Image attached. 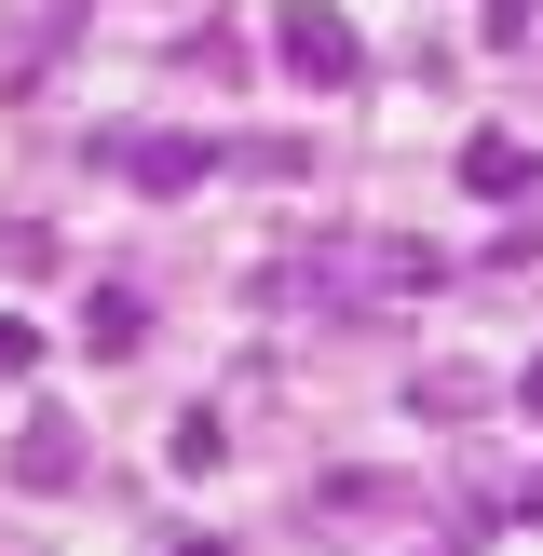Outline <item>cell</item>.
Listing matches in <instances>:
<instances>
[{"label":"cell","instance_id":"obj_4","mask_svg":"<svg viewBox=\"0 0 543 556\" xmlns=\"http://www.w3.org/2000/svg\"><path fill=\"white\" fill-rule=\"evenodd\" d=\"M530 177H543V163H530V136H503V123H489V136H462V190H476V204H530Z\"/></svg>","mask_w":543,"mask_h":556},{"label":"cell","instance_id":"obj_10","mask_svg":"<svg viewBox=\"0 0 543 556\" xmlns=\"http://www.w3.org/2000/svg\"><path fill=\"white\" fill-rule=\"evenodd\" d=\"M449 556H462V543H449Z\"/></svg>","mask_w":543,"mask_h":556},{"label":"cell","instance_id":"obj_9","mask_svg":"<svg viewBox=\"0 0 543 556\" xmlns=\"http://www.w3.org/2000/svg\"><path fill=\"white\" fill-rule=\"evenodd\" d=\"M516 516H530V530H543V476H530V489H516Z\"/></svg>","mask_w":543,"mask_h":556},{"label":"cell","instance_id":"obj_1","mask_svg":"<svg viewBox=\"0 0 543 556\" xmlns=\"http://www.w3.org/2000/svg\"><path fill=\"white\" fill-rule=\"evenodd\" d=\"M81 150H96L123 190H204V177H231V136H190V123H109V136H81Z\"/></svg>","mask_w":543,"mask_h":556},{"label":"cell","instance_id":"obj_5","mask_svg":"<svg viewBox=\"0 0 543 556\" xmlns=\"http://www.w3.org/2000/svg\"><path fill=\"white\" fill-rule=\"evenodd\" d=\"M14 489H81V421H54V407H41V421L14 434Z\"/></svg>","mask_w":543,"mask_h":556},{"label":"cell","instance_id":"obj_6","mask_svg":"<svg viewBox=\"0 0 543 556\" xmlns=\"http://www.w3.org/2000/svg\"><path fill=\"white\" fill-rule=\"evenodd\" d=\"M81 340H96V353H136V340H150V299H136V286H96V299H81Z\"/></svg>","mask_w":543,"mask_h":556},{"label":"cell","instance_id":"obj_2","mask_svg":"<svg viewBox=\"0 0 543 556\" xmlns=\"http://www.w3.org/2000/svg\"><path fill=\"white\" fill-rule=\"evenodd\" d=\"M272 68L313 81V96H340V81H367V41H353L340 0H286V14H272Z\"/></svg>","mask_w":543,"mask_h":556},{"label":"cell","instance_id":"obj_3","mask_svg":"<svg viewBox=\"0 0 543 556\" xmlns=\"http://www.w3.org/2000/svg\"><path fill=\"white\" fill-rule=\"evenodd\" d=\"M68 41H81V0H27V14H14V41H0V81L27 96V81H41Z\"/></svg>","mask_w":543,"mask_h":556},{"label":"cell","instance_id":"obj_8","mask_svg":"<svg viewBox=\"0 0 543 556\" xmlns=\"http://www.w3.org/2000/svg\"><path fill=\"white\" fill-rule=\"evenodd\" d=\"M516 407H530V421H543V353H530V380H516Z\"/></svg>","mask_w":543,"mask_h":556},{"label":"cell","instance_id":"obj_7","mask_svg":"<svg viewBox=\"0 0 543 556\" xmlns=\"http://www.w3.org/2000/svg\"><path fill=\"white\" fill-rule=\"evenodd\" d=\"M530 27H543V0H476V41L489 54H530Z\"/></svg>","mask_w":543,"mask_h":556}]
</instances>
